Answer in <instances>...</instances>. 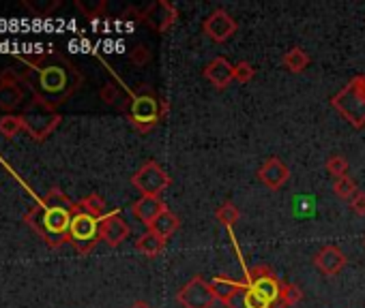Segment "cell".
<instances>
[{
    "mask_svg": "<svg viewBox=\"0 0 365 308\" xmlns=\"http://www.w3.org/2000/svg\"><path fill=\"white\" fill-rule=\"evenodd\" d=\"M18 62H22L20 69H13L18 80L30 86L32 99L54 109L76 94L84 84L82 71L60 52L18 56Z\"/></svg>",
    "mask_w": 365,
    "mask_h": 308,
    "instance_id": "obj_1",
    "label": "cell"
},
{
    "mask_svg": "<svg viewBox=\"0 0 365 308\" xmlns=\"http://www.w3.org/2000/svg\"><path fill=\"white\" fill-rule=\"evenodd\" d=\"M73 212L46 208L44 204L32 206L24 214V223L39 236L50 248H60L69 242V227H71Z\"/></svg>",
    "mask_w": 365,
    "mask_h": 308,
    "instance_id": "obj_2",
    "label": "cell"
},
{
    "mask_svg": "<svg viewBox=\"0 0 365 308\" xmlns=\"http://www.w3.org/2000/svg\"><path fill=\"white\" fill-rule=\"evenodd\" d=\"M331 105L354 129H363L365 127V75L352 77L348 86L342 88L331 99Z\"/></svg>",
    "mask_w": 365,
    "mask_h": 308,
    "instance_id": "obj_3",
    "label": "cell"
},
{
    "mask_svg": "<svg viewBox=\"0 0 365 308\" xmlns=\"http://www.w3.org/2000/svg\"><path fill=\"white\" fill-rule=\"evenodd\" d=\"M129 103H131L129 105V122L140 133H149L153 127H157V122L168 111L166 101H159L151 90L131 92Z\"/></svg>",
    "mask_w": 365,
    "mask_h": 308,
    "instance_id": "obj_4",
    "label": "cell"
},
{
    "mask_svg": "<svg viewBox=\"0 0 365 308\" xmlns=\"http://www.w3.org/2000/svg\"><path fill=\"white\" fill-rule=\"evenodd\" d=\"M22 120H24V131L28 133V137H32L34 141H44L60 125L62 115L54 107L32 99L22 109Z\"/></svg>",
    "mask_w": 365,
    "mask_h": 308,
    "instance_id": "obj_5",
    "label": "cell"
},
{
    "mask_svg": "<svg viewBox=\"0 0 365 308\" xmlns=\"http://www.w3.org/2000/svg\"><path fill=\"white\" fill-rule=\"evenodd\" d=\"M99 218L78 210L71 216L69 227V244L80 255H88L99 244Z\"/></svg>",
    "mask_w": 365,
    "mask_h": 308,
    "instance_id": "obj_6",
    "label": "cell"
},
{
    "mask_svg": "<svg viewBox=\"0 0 365 308\" xmlns=\"http://www.w3.org/2000/svg\"><path fill=\"white\" fill-rule=\"evenodd\" d=\"M131 186L140 192L142 197H159L161 192L170 186V176L157 161H146L133 176Z\"/></svg>",
    "mask_w": 365,
    "mask_h": 308,
    "instance_id": "obj_7",
    "label": "cell"
},
{
    "mask_svg": "<svg viewBox=\"0 0 365 308\" xmlns=\"http://www.w3.org/2000/svg\"><path fill=\"white\" fill-rule=\"evenodd\" d=\"M245 285L255 291L258 295H263L267 302H271L273 306H277L279 295H281V285L284 281L277 279V274L267 265H253L249 270H245Z\"/></svg>",
    "mask_w": 365,
    "mask_h": 308,
    "instance_id": "obj_8",
    "label": "cell"
},
{
    "mask_svg": "<svg viewBox=\"0 0 365 308\" xmlns=\"http://www.w3.org/2000/svg\"><path fill=\"white\" fill-rule=\"evenodd\" d=\"M176 302L182 308H213L217 295L213 291V285L198 274L180 287V291L176 293Z\"/></svg>",
    "mask_w": 365,
    "mask_h": 308,
    "instance_id": "obj_9",
    "label": "cell"
},
{
    "mask_svg": "<svg viewBox=\"0 0 365 308\" xmlns=\"http://www.w3.org/2000/svg\"><path fill=\"white\" fill-rule=\"evenodd\" d=\"M176 18H178V11L168 0H157V3H151L144 11H138V20L157 32H166L170 26H174Z\"/></svg>",
    "mask_w": 365,
    "mask_h": 308,
    "instance_id": "obj_10",
    "label": "cell"
},
{
    "mask_svg": "<svg viewBox=\"0 0 365 308\" xmlns=\"http://www.w3.org/2000/svg\"><path fill=\"white\" fill-rule=\"evenodd\" d=\"M131 234V229L127 225V220L121 216L119 210L107 212L103 218H99V238L107 244V246H121Z\"/></svg>",
    "mask_w": 365,
    "mask_h": 308,
    "instance_id": "obj_11",
    "label": "cell"
},
{
    "mask_svg": "<svg viewBox=\"0 0 365 308\" xmlns=\"http://www.w3.org/2000/svg\"><path fill=\"white\" fill-rule=\"evenodd\" d=\"M237 28H239L237 20L228 11H224V9H215L202 24L204 34L215 43H226L228 38L237 32Z\"/></svg>",
    "mask_w": 365,
    "mask_h": 308,
    "instance_id": "obj_12",
    "label": "cell"
},
{
    "mask_svg": "<svg viewBox=\"0 0 365 308\" xmlns=\"http://www.w3.org/2000/svg\"><path fill=\"white\" fill-rule=\"evenodd\" d=\"M22 82L18 80L15 71L9 66L0 73V109L7 111V113H13L22 101H24V90L20 86Z\"/></svg>",
    "mask_w": 365,
    "mask_h": 308,
    "instance_id": "obj_13",
    "label": "cell"
},
{
    "mask_svg": "<svg viewBox=\"0 0 365 308\" xmlns=\"http://www.w3.org/2000/svg\"><path fill=\"white\" fill-rule=\"evenodd\" d=\"M202 75L206 77L213 88L224 90L234 82V64H230V60L224 56H217L204 66Z\"/></svg>",
    "mask_w": 365,
    "mask_h": 308,
    "instance_id": "obj_14",
    "label": "cell"
},
{
    "mask_svg": "<svg viewBox=\"0 0 365 308\" xmlns=\"http://www.w3.org/2000/svg\"><path fill=\"white\" fill-rule=\"evenodd\" d=\"M314 265L324 276H338L346 267V255L336 244H326L314 255Z\"/></svg>",
    "mask_w": 365,
    "mask_h": 308,
    "instance_id": "obj_15",
    "label": "cell"
},
{
    "mask_svg": "<svg viewBox=\"0 0 365 308\" xmlns=\"http://www.w3.org/2000/svg\"><path fill=\"white\" fill-rule=\"evenodd\" d=\"M288 178H290V169H288V165H286L281 159H277V157L267 159V161L263 163V167L258 169V180H260L267 188H271V190L281 188V186L288 182Z\"/></svg>",
    "mask_w": 365,
    "mask_h": 308,
    "instance_id": "obj_16",
    "label": "cell"
},
{
    "mask_svg": "<svg viewBox=\"0 0 365 308\" xmlns=\"http://www.w3.org/2000/svg\"><path fill=\"white\" fill-rule=\"evenodd\" d=\"M166 210H168V206L161 202V197H140V200L133 202V206H131L133 216H135L142 225H146V227H151Z\"/></svg>",
    "mask_w": 365,
    "mask_h": 308,
    "instance_id": "obj_17",
    "label": "cell"
},
{
    "mask_svg": "<svg viewBox=\"0 0 365 308\" xmlns=\"http://www.w3.org/2000/svg\"><path fill=\"white\" fill-rule=\"evenodd\" d=\"M166 238L155 234L153 229H149L146 234H142L138 240H135V251L142 253L144 257H157L164 248H166Z\"/></svg>",
    "mask_w": 365,
    "mask_h": 308,
    "instance_id": "obj_18",
    "label": "cell"
},
{
    "mask_svg": "<svg viewBox=\"0 0 365 308\" xmlns=\"http://www.w3.org/2000/svg\"><path fill=\"white\" fill-rule=\"evenodd\" d=\"M281 62L290 73H303L310 64V56L303 48H292L284 54Z\"/></svg>",
    "mask_w": 365,
    "mask_h": 308,
    "instance_id": "obj_19",
    "label": "cell"
},
{
    "mask_svg": "<svg viewBox=\"0 0 365 308\" xmlns=\"http://www.w3.org/2000/svg\"><path fill=\"white\" fill-rule=\"evenodd\" d=\"M41 204L46 206V208H56V210H69V212H73L76 210V204H73L65 192H62V188H58V186H52L46 195H44V200H41Z\"/></svg>",
    "mask_w": 365,
    "mask_h": 308,
    "instance_id": "obj_20",
    "label": "cell"
},
{
    "mask_svg": "<svg viewBox=\"0 0 365 308\" xmlns=\"http://www.w3.org/2000/svg\"><path fill=\"white\" fill-rule=\"evenodd\" d=\"M180 227V218L174 214V212H170V210H166L149 229H153L155 234H159V236H164L166 240L170 238V236H174V231Z\"/></svg>",
    "mask_w": 365,
    "mask_h": 308,
    "instance_id": "obj_21",
    "label": "cell"
},
{
    "mask_svg": "<svg viewBox=\"0 0 365 308\" xmlns=\"http://www.w3.org/2000/svg\"><path fill=\"white\" fill-rule=\"evenodd\" d=\"M22 7L36 18H48L52 11L60 7V0H22Z\"/></svg>",
    "mask_w": 365,
    "mask_h": 308,
    "instance_id": "obj_22",
    "label": "cell"
},
{
    "mask_svg": "<svg viewBox=\"0 0 365 308\" xmlns=\"http://www.w3.org/2000/svg\"><path fill=\"white\" fill-rule=\"evenodd\" d=\"M215 218H217L219 225H224L226 229H232V227L239 223L241 212H239V208H237L232 202H224L222 206H219V208L215 210Z\"/></svg>",
    "mask_w": 365,
    "mask_h": 308,
    "instance_id": "obj_23",
    "label": "cell"
},
{
    "mask_svg": "<svg viewBox=\"0 0 365 308\" xmlns=\"http://www.w3.org/2000/svg\"><path fill=\"white\" fill-rule=\"evenodd\" d=\"M20 131H24V120H22V113H5L0 118V135L11 139L15 137Z\"/></svg>",
    "mask_w": 365,
    "mask_h": 308,
    "instance_id": "obj_24",
    "label": "cell"
},
{
    "mask_svg": "<svg viewBox=\"0 0 365 308\" xmlns=\"http://www.w3.org/2000/svg\"><path fill=\"white\" fill-rule=\"evenodd\" d=\"M78 206H80L82 212H86V214H91V216H95V218H103V216L107 214V212H105V202L97 195V192H91V195L82 197V200L78 202Z\"/></svg>",
    "mask_w": 365,
    "mask_h": 308,
    "instance_id": "obj_25",
    "label": "cell"
},
{
    "mask_svg": "<svg viewBox=\"0 0 365 308\" xmlns=\"http://www.w3.org/2000/svg\"><path fill=\"white\" fill-rule=\"evenodd\" d=\"M303 300V291L297 287V285H292V283H284L281 285V295H279V302L275 308H290V306H295Z\"/></svg>",
    "mask_w": 365,
    "mask_h": 308,
    "instance_id": "obj_26",
    "label": "cell"
},
{
    "mask_svg": "<svg viewBox=\"0 0 365 308\" xmlns=\"http://www.w3.org/2000/svg\"><path fill=\"white\" fill-rule=\"evenodd\" d=\"M76 9L84 15V18H101L107 9V3L105 0H93V3H86V0H76Z\"/></svg>",
    "mask_w": 365,
    "mask_h": 308,
    "instance_id": "obj_27",
    "label": "cell"
},
{
    "mask_svg": "<svg viewBox=\"0 0 365 308\" xmlns=\"http://www.w3.org/2000/svg\"><path fill=\"white\" fill-rule=\"evenodd\" d=\"M333 192L340 197V200H352L354 192H357V182L350 178V176H344V178H338L333 182Z\"/></svg>",
    "mask_w": 365,
    "mask_h": 308,
    "instance_id": "obj_28",
    "label": "cell"
},
{
    "mask_svg": "<svg viewBox=\"0 0 365 308\" xmlns=\"http://www.w3.org/2000/svg\"><path fill=\"white\" fill-rule=\"evenodd\" d=\"M324 167H326V172H328V174H331V176L338 180V178L348 176V167H350V165H348V161L342 157V154H333V157L324 163Z\"/></svg>",
    "mask_w": 365,
    "mask_h": 308,
    "instance_id": "obj_29",
    "label": "cell"
},
{
    "mask_svg": "<svg viewBox=\"0 0 365 308\" xmlns=\"http://www.w3.org/2000/svg\"><path fill=\"white\" fill-rule=\"evenodd\" d=\"M253 75H255V69L247 62V60H241L234 64V82L239 84H249L253 80Z\"/></svg>",
    "mask_w": 365,
    "mask_h": 308,
    "instance_id": "obj_30",
    "label": "cell"
},
{
    "mask_svg": "<svg viewBox=\"0 0 365 308\" xmlns=\"http://www.w3.org/2000/svg\"><path fill=\"white\" fill-rule=\"evenodd\" d=\"M129 60L135 64V66H142L151 60V50L146 48V46H135L131 52H129Z\"/></svg>",
    "mask_w": 365,
    "mask_h": 308,
    "instance_id": "obj_31",
    "label": "cell"
},
{
    "mask_svg": "<svg viewBox=\"0 0 365 308\" xmlns=\"http://www.w3.org/2000/svg\"><path fill=\"white\" fill-rule=\"evenodd\" d=\"M119 94H121V90H119L114 84H105V86L99 90L101 101H103V103H107V105H114V103L119 101Z\"/></svg>",
    "mask_w": 365,
    "mask_h": 308,
    "instance_id": "obj_32",
    "label": "cell"
},
{
    "mask_svg": "<svg viewBox=\"0 0 365 308\" xmlns=\"http://www.w3.org/2000/svg\"><path fill=\"white\" fill-rule=\"evenodd\" d=\"M350 208H352L354 214L365 216V192H361V190L354 192V197L350 200Z\"/></svg>",
    "mask_w": 365,
    "mask_h": 308,
    "instance_id": "obj_33",
    "label": "cell"
},
{
    "mask_svg": "<svg viewBox=\"0 0 365 308\" xmlns=\"http://www.w3.org/2000/svg\"><path fill=\"white\" fill-rule=\"evenodd\" d=\"M129 308H151V304H149V302H144V300H140V302H133Z\"/></svg>",
    "mask_w": 365,
    "mask_h": 308,
    "instance_id": "obj_34",
    "label": "cell"
}]
</instances>
